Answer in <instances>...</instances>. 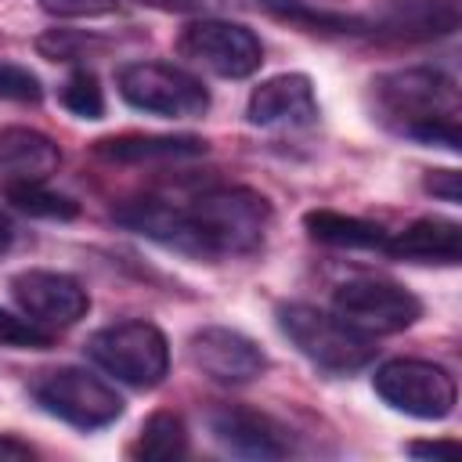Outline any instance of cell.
Segmentation results:
<instances>
[{"mask_svg":"<svg viewBox=\"0 0 462 462\" xmlns=\"http://www.w3.org/2000/svg\"><path fill=\"white\" fill-rule=\"evenodd\" d=\"M372 25L375 32H393L408 40L448 36L458 25V4L455 0H390Z\"/></svg>","mask_w":462,"mask_h":462,"instance_id":"obj_16","label":"cell"},{"mask_svg":"<svg viewBox=\"0 0 462 462\" xmlns=\"http://www.w3.org/2000/svg\"><path fill=\"white\" fill-rule=\"evenodd\" d=\"M278 328L285 339L318 368L332 375L361 372L375 361V343L350 321H343L336 310H321L310 303H282L278 307Z\"/></svg>","mask_w":462,"mask_h":462,"instance_id":"obj_3","label":"cell"},{"mask_svg":"<svg viewBox=\"0 0 462 462\" xmlns=\"http://www.w3.org/2000/svg\"><path fill=\"white\" fill-rule=\"evenodd\" d=\"M372 116L397 137L458 152V87L440 69H393L372 79Z\"/></svg>","mask_w":462,"mask_h":462,"instance_id":"obj_2","label":"cell"},{"mask_svg":"<svg viewBox=\"0 0 462 462\" xmlns=\"http://www.w3.org/2000/svg\"><path fill=\"white\" fill-rule=\"evenodd\" d=\"M134 458H148V462H170V458H184L188 455V426L180 415L173 411H155L144 419L137 440L130 444Z\"/></svg>","mask_w":462,"mask_h":462,"instance_id":"obj_19","label":"cell"},{"mask_svg":"<svg viewBox=\"0 0 462 462\" xmlns=\"http://www.w3.org/2000/svg\"><path fill=\"white\" fill-rule=\"evenodd\" d=\"M11 296H14L18 310L29 321L43 325L47 332L72 328L90 310V296H87V289L72 274L43 271V267L18 271L11 278Z\"/></svg>","mask_w":462,"mask_h":462,"instance_id":"obj_10","label":"cell"},{"mask_svg":"<svg viewBox=\"0 0 462 462\" xmlns=\"http://www.w3.org/2000/svg\"><path fill=\"white\" fill-rule=\"evenodd\" d=\"M303 227L314 242L321 245H336V249H368V253H383L386 249V231L372 220L361 217H346L336 209H310L303 217Z\"/></svg>","mask_w":462,"mask_h":462,"instance_id":"obj_17","label":"cell"},{"mask_svg":"<svg viewBox=\"0 0 462 462\" xmlns=\"http://www.w3.org/2000/svg\"><path fill=\"white\" fill-rule=\"evenodd\" d=\"M206 141L191 137V134H177V137H155V134H123V137H108L97 141V155L112 159V162H155V159H191L202 155Z\"/></svg>","mask_w":462,"mask_h":462,"instance_id":"obj_18","label":"cell"},{"mask_svg":"<svg viewBox=\"0 0 462 462\" xmlns=\"http://www.w3.org/2000/svg\"><path fill=\"white\" fill-rule=\"evenodd\" d=\"M43 97L40 79L25 65L0 61V101H18V105H36Z\"/></svg>","mask_w":462,"mask_h":462,"instance_id":"obj_23","label":"cell"},{"mask_svg":"<svg viewBox=\"0 0 462 462\" xmlns=\"http://www.w3.org/2000/svg\"><path fill=\"white\" fill-rule=\"evenodd\" d=\"M54 343V332L29 321L25 314L0 310V346L4 350H47Z\"/></svg>","mask_w":462,"mask_h":462,"instance_id":"obj_22","label":"cell"},{"mask_svg":"<svg viewBox=\"0 0 462 462\" xmlns=\"http://www.w3.org/2000/svg\"><path fill=\"white\" fill-rule=\"evenodd\" d=\"M383 253L393 260H408V263L455 267L462 260V227L448 217H422V220H411L393 238H386Z\"/></svg>","mask_w":462,"mask_h":462,"instance_id":"obj_15","label":"cell"},{"mask_svg":"<svg viewBox=\"0 0 462 462\" xmlns=\"http://www.w3.org/2000/svg\"><path fill=\"white\" fill-rule=\"evenodd\" d=\"M177 54L220 79H245L263 61V47H260L256 32L249 25L220 18V14L188 22L177 36Z\"/></svg>","mask_w":462,"mask_h":462,"instance_id":"obj_7","label":"cell"},{"mask_svg":"<svg viewBox=\"0 0 462 462\" xmlns=\"http://www.w3.org/2000/svg\"><path fill=\"white\" fill-rule=\"evenodd\" d=\"M40 7L54 18H97V14H112L119 0H40Z\"/></svg>","mask_w":462,"mask_h":462,"instance_id":"obj_24","label":"cell"},{"mask_svg":"<svg viewBox=\"0 0 462 462\" xmlns=\"http://www.w3.org/2000/svg\"><path fill=\"white\" fill-rule=\"evenodd\" d=\"M332 310L365 336L404 332L422 318V300L386 278H350L332 292Z\"/></svg>","mask_w":462,"mask_h":462,"instance_id":"obj_9","label":"cell"},{"mask_svg":"<svg viewBox=\"0 0 462 462\" xmlns=\"http://www.w3.org/2000/svg\"><path fill=\"white\" fill-rule=\"evenodd\" d=\"M408 455H415V458H448V455H458V440H415V444H408Z\"/></svg>","mask_w":462,"mask_h":462,"instance_id":"obj_27","label":"cell"},{"mask_svg":"<svg viewBox=\"0 0 462 462\" xmlns=\"http://www.w3.org/2000/svg\"><path fill=\"white\" fill-rule=\"evenodd\" d=\"M159 11H177V14H224V11H238L245 7V0H137Z\"/></svg>","mask_w":462,"mask_h":462,"instance_id":"obj_25","label":"cell"},{"mask_svg":"<svg viewBox=\"0 0 462 462\" xmlns=\"http://www.w3.org/2000/svg\"><path fill=\"white\" fill-rule=\"evenodd\" d=\"M4 195H7V202H11L14 209H22V213H29V217H43V220H69V217L79 213V206H76L69 195L51 191L47 180L11 184V188H4Z\"/></svg>","mask_w":462,"mask_h":462,"instance_id":"obj_20","label":"cell"},{"mask_svg":"<svg viewBox=\"0 0 462 462\" xmlns=\"http://www.w3.org/2000/svg\"><path fill=\"white\" fill-rule=\"evenodd\" d=\"M426 191H430L433 199L458 202V199H462V180H458L455 170H433V173L426 177Z\"/></svg>","mask_w":462,"mask_h":462,"instance_id":"obj_26","label":"cell"},{"mask_svg":"<svg viewBox=\"0 0 462 462\" xmlns=\"http://www.w3.org/2000/svg\"><path fill=\"white\" fill-rule=\"evenodd\" d=\"M321 116L314 83L303 72H282L253 87L245 101V119L260 130H307Z\"/></svg>","mask_w":462,"mask_h":462,"instance_id":"obj_12","label":"cell"},{"mask_svg":"<svg viewBox=\"0 0 462 462\" xmlns=\"http://www.w3.org/2000/svg\"><path fill=\"white\" fill-rule=\"evenodd\" d=\"M11 242H14V224H11V217L0 209V256L11 249Z\"/></svg>","mask_w":462,"mask_h":462,"instance_id":"obj_29","label":"cell"},{"mask_svg":"<svg viewBox=\"0 0 462 462\" xmlns=\"http://www.w3.org/2000/svg\"><path fill=\"white\" fill-rule=\"evenodd\" d=\"M58 166H61V152L47 134H40L32 126H4L0 130V188L51 180V173H58Z\"/></svg>","mask_w":462,"mask_h":462,"instance_id":"obj_14","label":"cell"},{"mask_svg":"<svg viewBox=\"0 0 462 462\" xmlns=\"http://www.w3.org/2000/svg\"><path fill=\"white\" fill-rule=\"evenodd\" d=\"M32 455H36V448H29L25 440L0 433V458H32Z\"/></svg>","mask_w":462,"mask_h":462,"instance_id":"obj_28","label":"cell"},{"mask_svg":"<svg viewBox=\"0 0 462 462\" xmlns=\"http://www.w3.org/2000/svg\"><path fill=\"white\" fill-rule=\"evenodd\" d=\"M87 357L108 372L112 379L134 386V390H152L166 379L170 372V343L166 336L141 318L116 321L97 328L87 339Z\"/></svg>","mask_w":462,"mask_h":462,"instance_id":"obj_4","label":"cell"},{"mask_svg":"<svg viewBox=\"0 0 462 462\" xmlns=\"http://www.w3.org/2000/svg\"><path fill=\"white\" fill-rule=\"evenodd\" d=\"M126 105L162 119H195L209 108V90L199 76L170 61H130L116 76Z\"/></svg>","mask_w":462,"mask_h":462,"instance_id":"obj_5","label":"cell"},{"mask_svg":"<svg viewBox=\"0 0 462 462\" xmlns=\"http://www.w3.org/2000/svg\"><path fill=\"white\" fill-rule=\"evenodd\" d=\"M112 217L195 260H231V256H249L263 245L271 231V202L253 191V188H206L191 195L188 202H170V199H134L112 209Z\"/></svg>","mask_w":462,"mask_h":462,"instance_id":"obj_1","label":"cell"},{"mask_svg":"<svg viewBox=\"0 0 462 462\" xmlns=\"http://www.w3.org/2000/svg\"><path fill=\"white\" fill-rule=\"evenodd\" d=\"M58 97H61V105H65L72 116H79V119H101V116H105V90H101V83H97V76H94L90 69H76V72L61 83Z\"/></svg>","mask_w":462,"mask_h":462,"instance_id":"obj_21","label":"cell"},{"mask_svg":"<svg viewBox=\"0 0 462 462\" xmlns=\"http://www.w3.org/2000/svg\"><path fill=\"white\" fill-rule=\"evenodd\" d=\"M32 397L47 415L76 430H101L123 415V397L101 375L76 365L43 372L32 383Z\"/></svg>","mask_w":462,"mask_h":462,"instance_id":"obj_6","label":"cell"},{"mask_svg":"<svg viewBox=\"0 0 462 462\" xmlns=\"http://www.w3.org/2000/svg\"><path fill=\"white\" fill-rule=\"evenodd\" d=\"M372 386L393 411H404L411 419H448L458 401L455 375L419 357H393L379 365Z\"/></svg>","mask_w":462,"mask_h":462,"instance_id":"obj_8","label":"cell"},{"mask_svg":"<svg viewBox=\"0 0 462 462\" xmlns=\"http://www.w3.org/2000/svg\"><path fill=\"white\" fill-rule=\"evenodd\" d=\"M188 354H191V365L206 379L224 383V386H245L267 372V354L249 336L224 328V325L199 328L188 339Z\"/></svg>","mask_w":462,"mask_h":462,"instance_id":"obj_11","label":"cell"},{"mask_svg":"<svg viewBox=\"0 0 462 462\" xmlns=\"http://www.w3.org/2000/svg\"><path fill=\"white\" fill-rule=\"evenodd\" d=\"M209 433L235 455L245 458H285L292 455V433L267 411L245 404H224L209 415Z\"/></svg>","mask_w":462,"mask_h":462,"instance_id":"obj_13","label":"cell"}]
</instances>
